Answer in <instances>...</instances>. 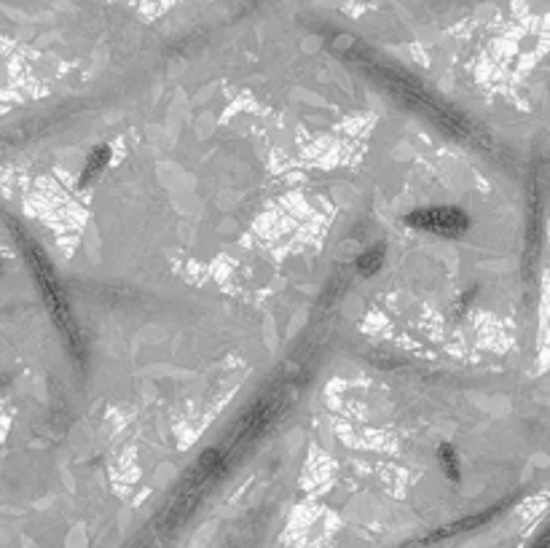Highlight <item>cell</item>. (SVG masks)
Wrapping results in <instances>:
<instances>
[{"label": "cell", "mask_w": 550, "mask_h": 548, "mask_svg": "<svg viewBox=\"0 0 550 548\" xmlns=\"http://www.w3.org/2000/svg\"><path fill=\"white\" fill-rule=\"evenodd\" d=\"M414 224L424 226L435 234H453L465 226V218L456 212V210H427L424 215H416Z\"/></svg>", "instance_id": "obj_1"}]
</instances>
